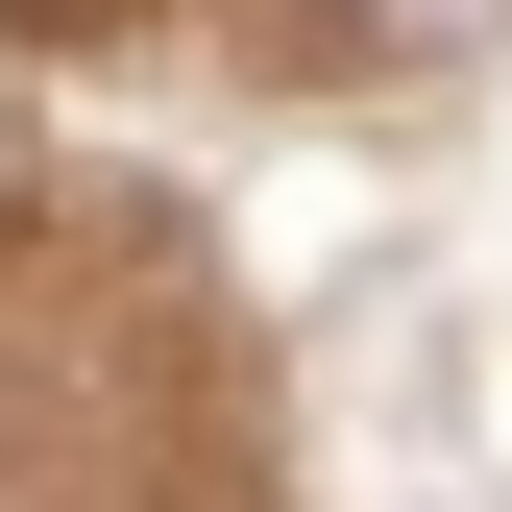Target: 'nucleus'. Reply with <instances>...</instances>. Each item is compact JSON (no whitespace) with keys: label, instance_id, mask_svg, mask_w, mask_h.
<instances>
[{"label":"nucleus","instance_id":"obj_1","mask_svg":"<svg viewBox=\"0 0 512 512\" xmlns=\"http://www.w3.org/2000/svg\"><path fill=\"white\" fill-rule=\"evenodd\" d=\"M366 49H464V25H512V0H342Z\"/></svg>","mask_w":512,"mask_h":512}]
</instances>
